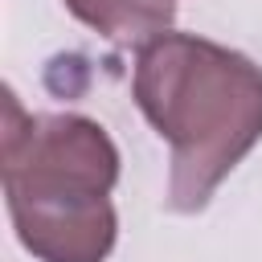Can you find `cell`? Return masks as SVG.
<instances>
[{"mask_svg": "<svg viewBox=\"0 0 262 262\" xmlns=\"http://www.w3.org/2000/svg\"><path fill=\"white\" fill-rule=\"evenodd\" d=\"M66 8L115 45H147L176 20L172 0H66Z\"/></svg>", "mask_w": 262, "mask_h": 262, "instance_id": "obj_3", "label": "cell"}, {"mask_svg": "<svg viewBox=\"0 0 262 262\" xmlns=\"http://www.w3.org/2000/svg\"><path fill=\"white\" fill-rule=\"evenodd\" d=\"M131 94L172 147L168 209L201 213L262 139V66L196 33H160L135 53Z\"/></svg>", "mask_w": 262, "mask_h": 262, "instance_id": "obj_1", "label": "cell"}, {"mask_svg": "<svg viewBox=\"0 0 262 262\" xmlns=\"http://www.w3.org/2000/svg\"><path fill=\"white\" fill-rule=\"evenodd\" d=\"M4 201L37 262H106L119 237V147L86 115H25L4 94Z\"/></svg>", "mask_w": 262, "mask_h": 262, "instance_id": "obj_2", "label": "cell"}]
</instances>
